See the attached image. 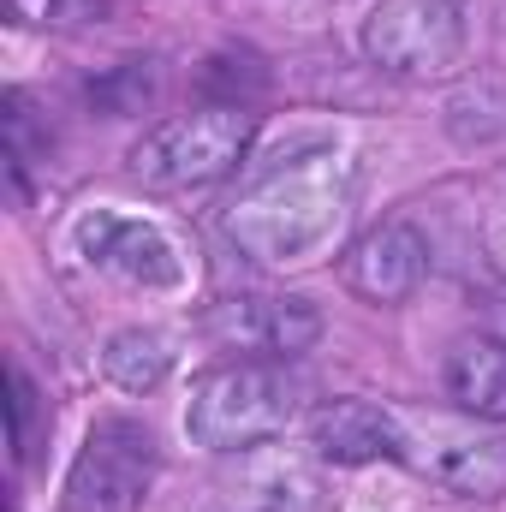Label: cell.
I'll use <instances>...</instances> for the list:
<instances>
[{
  "instance_id": "obj_4",
  "label": "cell",
  "mask_w": 506,
  "mask_h": 512,
  "mask_svg": "<svg viewBox=\"0 0 506 512\" xmlns=\"http://www.w3.org/2000/svg\"><path fill=\"white\" fill-rule=\"evenodd\" d=\"M364 54L393 78H447L465 60V12L459 0H376Z\"/></svg>"
},
{
  "instance_id": "obj_13",
  "label": "cell",
  "mask_w": 506,
  "mask_h": 512,
  "mask_svg": "<svg viewBox=\"0 0 506 512\" xmlns=\"http://www.w3.org/2000/svg\"><path fill=\"white\" fill-rule=\"evenodd\" d=\"M322 340V310L310 298H262V346L280 358H298Z\"/></svg>"
},
{
  "instance_id": "obj_11",
  "label": "cell",
  "mask_w": 506,
  "mask_h": 512,
  "mask_svg": "<svg viewBox=\"0 0 506 512\" xmlns=\"http://www.w3.org/2000/svg\"><path fill=\"white\" fill-rule=\"evenodd\" d=\"M102 376L120 393H155L173 376V340L161 328H120L102 346Z\"/></svg>"
},
{
  "instance_id": "obj_5",
  "label": "cell",
  "mask_w": 506,
  "mask_h": 512,
  "mask_svg": "<svg viewBox=\"0 0 506 512\" xmlns=\"http://www.w3.org/2000/svg\"><path fill=\"white\" fill-rule=\"evenodd\" d=\"M149 483H155V435L131 417H96L66 471V512H137Z\"/></svg>"
},
{
  "instance_id": "obj_16",
  "label": "cell",
  "mask_w": 506,
  "mask_h": 512,
  "mask_svg": "<svg viewBox=\"0 0 506 512\" xmlns=\"http://www.w3.org/2000/svg\"><path fill=\"white\" fill-rule=\"evenodd\" d=\"M483 328H489L495 346H506V286H495V292L483 298Z\"/></svg>"
},
{
  "instance_id": "obj_10",
  "label": "cell",
  "mask_w": 506,
  "mask_h": 512,
  "mask_svg": "<svg viewBox=\"0 0 506 512\" xmlns=\"http://www.w3.org/2000/svg\"><path fill=\"white\" fill-rule=\"evenodd\" d=\"M447 399L477 417V423H506V346L483 340H459L447 352Z\"/></svg>"
},
{
  "instance_id": "obj_7",
  "label": "cell",
  "mask_w": 506,
  "mask_h": 512,
  "mask_svg": "<svg viewBox=\"0 0 506 512\" xmlns=\"http://www.w3.org/2000/svg\"><path fill=\"white\" fill-rule=\"evenodd\" d=\"M78 251H84V262H96L102 274H120L131 286H149V292L185 280L179 245L155 221H137V215H120V209H90L78 221Z\"/></svg>"
},
{
  "instance_id": "obj_2",
  "label": "cell",
  "mask_w": 506,
  "mask_h": 512,
  "mask_svg": "<svg viewBox=\"0 0 506 512\" xmlns=\"http://www.w3.org/2000/svg\"><path fill=\"white\" fill-rule=\"evenodd\" d=\"M298 399H304V387L280 364L239 358V364H221L197 382L191 405H185V435L203 453H251V447L292 429Z\"/></svg>"
},
{
  "instance_id": "obj_3",
  "label": "cell",
  "mask_w": 506,
  "mask_h": 512,
  "mask_svg": "<svg viewBox=\"0 0 506 512\" xmlns=\"http://www.w3.org/2000/svg\"><path fill=\"white\" fill-rule=\"evenodd\" d=\"M256 137V114L245 108H197V114H173L155 131L137 137L131 149V173L149 191H191V185H215L227 179Z\"/></svg>"
},
{
  "instance_id": "obj_14",
  "label": "cell",
  "mask_w": 506,
  "mask_h": 512,
  "mask_svg": "<svg viewBox=\"0 0 506 512\" xmlns=\"http://www.w3.org/2000/svg\"><path fill=\"white\" fill-rule=\"evenodd\" d=\"M12 12L30 18V24H90V18H102L108 6H102V0H12Z\"/></svg>"
},
{
  "instance_id": "obj_12",
  "label": "cell",
  "mask_w": 506,
  "mask_h": 512,
  "mask_svg": "<svg viewBox=\"0 0 506 512\" xmlns=\"http://www.w3.org/2000/svg\"><path fill=\"white\" fill-rule=\"evenodd\" d=\"M245 512H322V483L298 459H251L239 471Z\"/></svg>"
},
{
  "instance_id": "obj_9",
  "label": "cell",
  "mask_w": 506,
  "mask_h": 512,
  "mask_svg": "<svg viewBox=\"0 0 506 512\" xmlns=\"http://www.w3.org/2000/svg\"><path fill=\"white\" fill-rule=\"evenodd\" d=\"M310 447L328 465H370V459H405V423L370 399H328L310 411Z\"/></svg>"
},
{
  "instance_id": "obj_8",
  "label": "cell",
  "mask_w": 506,
  "mask_h": 512,
  "mask_svg": "<svg viewBox=\"0 0 506 512\" xmlns=\"http://www.w3.org/2000/svg\"><path fill=\"white\" fill-rule=\"evenodd\" d=\"M429 274V245L411 221H381L346 256V286L370 304H405Z\"/></svg>"
},
{
  "instance_id": "obj_15",
  "label": "cell",
  "mask_w": 506,
  "mask_h": 512,
  "mask_svg": "<svg viewBox=\"0 0 506 512\" xmlns=\"http://www.w3.org/2000/svg\"><path fill=\"white\" fill-rule=\"evenodd\" d=\"M36 382L24 376V370H12V453L18 459H30V447H36Z\"/></svg>"
},
{
  "instance_id": "obj_1",
  "label": "cell",
  "mask_w": 506,
  "mask_h": 512,
  "mask_svg": "<svg viewBox=\"0 0 506 512\" xmlns=\"http://www.w3.org/2000/svg\"><path fill=\"white\" fill-rule=\"evenodd\" d=\"M346 215H352V161L340 149H304L268 167L227 203L221 233L251 262L292 268L328 251L346 233Z\"/></svg>"
},
{
  "instance_id": "obj_6",
  "label": "cell",
  "mask_w": 506,
  "mask_h": 512,
  "mask_svg": "<svg viewBox=\"0 0 506 512\" xmlns=\"http://www.w3.org/2000/svg\"><path fill=\"white\" fill-rule=\"evenodd\" d=\"M405 465L447 495L501 501L506 495V429H405Z\"/></svg>"
}]
</instances>
